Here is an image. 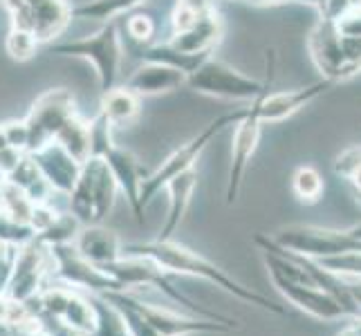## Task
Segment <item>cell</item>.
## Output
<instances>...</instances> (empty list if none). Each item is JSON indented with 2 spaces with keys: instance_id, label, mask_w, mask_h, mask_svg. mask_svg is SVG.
Wrapping results in <instances>:
<instances>
[{
  "instance_id": "obj_1",
  "label": "cell",
  "mask_w": 361,
  "mask_h": 336,
  "mask_svg": "<svg viewBox=\"0 0 361 336\" xmlns=\"http://www.w3.org/2000/svg\"><path fill=\"white\" fill-rule=\"evenodd\" d=\"M121 256H140V258H148L166 273H178V276H193V278H202L216 287L225 290L227 294L240 298L245 303H252L265 312L279 314L283 316L285 309L281 305H276L267 298L265 294L254 292L252 287H245L243 282H238L233 276L218 267L216 263H211L209 258H204L202 254L193 251V249L178 244L173 240H148V242H123L121 244Z\"/></svg>"
},
{
  "instance_id": "obj_2",
  "label": "cell",
  "mask_w": 361,
  "mask_h": 336,
  "mask_svg": "<svg viewBox=\"0 0 361 336\" xmlns=\"http://www.w3.org/2000/svg\"><path fill=\"white\" fill-rule=\"evenodd\" d=\"M117 193L119 186L110 168L106 166V161L102 157H90L88 161H83L81 175L74 184V189L68 193L70 216L81 227H85V224H102L113 211Z\"/></svg>"
},
{
  "instance_id": "obj_3",
  "label": "cell",
  "mask_w": 361,
  "mask_h": 336,
  "mask_svg": "<svg viewBox=\"0 0 361 336\" xmlns=\"http://www.w3.org/2000/svg\"><path fill=\"white\" fill-rule=\"evenodd\" d=\"M110 130H113V126H110L102 115H97L92 119V123H90V142H92L90 157H102L106 161V166L110 168V173H113L119 191L126 195L137 222L142 224L144 209L140 202V189H142V182L148 173L133 153L123 151V148H119L113 142V132Z\"/></svg>"
},
{
  "instance_id": "obj_4",
  "label": "cell",
  "mask_w": 361,
  "mask_h": 336,
  "mask_svg": "<svg viewBox=\"0 0 361 336\" xmlns=\"http://www.w3.org/2000/svg\"><path fill=\"white\" fill-rule=\"evenodd\" d=\"M245 110L247 108H240V110H233V112H227V115H220L218 119H214L209 123L204 130H200L191 142H186L184 146H180L176 153H171L164 161H161V166L153 173H148L142 182V189H140V202H142V209L146 211V206L153 202V197L161 191L166 189V184L178 178L180 173L189 170V168H195V161L200 159V155L204 153V148L216 139V137L229 128V126H235L243 117H245Z\"/></svg>"
},
{
  "instance_id": "obj_5",
  "label": "cell",
  "mask_w": 361,
  "mask_h": 336,
  "mask_svg": "<svg viewBox=\"0 0 361 336\" xmlns=\"http://www.w3.org/2000/svg\"><path fill=\"white\" fill-rule=\"evenodd\" d=\"M52 54L72 56V58H81L92 63L97 72L99 90H102V94L108 92L110 88L117 85L121 56H123L117 20H108L102 30L94 32L92 36H85V39L63 41V43L52 45Z\"/></svg>"
},
{
  "instance_id": "obj_6",
  "label": "cell",
  "mask_w": 361,
  "mask_h": 336,
  "mask_svg": "<svg viewBox=\"0 0 361 336\" xmlns=\"http://www.w3.org/2000/svg\"><path fill=\"white\" fill-rule=\"evenodd\" d=\"M52 271V251H49L47 244L34 238L14 251V260H11V267L3 287H0V294L23 303H32L47 287V278Z\"/></svg>"
},
{
  "instance_id": "obj_7",
  "label": "cell",
  "mask_w": 361,
  "mask_h": 336,
  "mask_svg": "<svg viewBox=\"0 0 361 336\" xmlns=\"http://www.w3.org/2000/svg\"><path fill=\"white\" fill-rule=\"evenodd\" d=\"M184 85H189V88L197 94L227 99V101H249L252 104L254 99L265 90L267 77H265V81L252 79V77H247V74L238 72L235 68H231L229 63H225V61L209 56L200 68L186 77Z\"/></svg>"
},
{
  "instance_id": "obj_8",
  "label": "cell",
  "mask_w": 361,
  "mask_h": 336,
  "mask_svg": "<svg viewBox=\"0 0 361 336\" xmlns=\"http://www.w3.org/2000/svg\"><path fill=\"white\" fill-rule=\"evenodd\" d=\"M102 298H110V301H117L121 305H126L135 309L142 318L148 321L159 336H193V334H225L235 328L227 325V323H220L214 318H204V316H193L189 312H173L166 307H155L148 305L140 298L130 296L128 292H106V294H97Z\"/></svg>"
},
{
  "instance_id": "obj_9",
  "label": "cell",
  "mask_w": 361,
  "mask_h": 336,
  "mask_svg": "<svg viewBox=\"0 0 361 336\" xmlns=\"http://www.w3.org/2000/svg\"><path fill=\"white\" fill-rule=\"evenodd\" d=\"M274 244L290 254H298L312 260L339 256L348 251H361V240L353 238L348 231L326 229V227H310V224H292L283 227L274 235H269Z\"/></svg>"
},
{
  "instance_id": "obj_10",
  "label": "cell",
  "mask_w": 361,
  "mask_h": 336,
  "mask_svg": "<svg viewBox=\"0 0 361 336\" xmlns=\"http://www.w3.org/2000/svg\"><path fill=\"white\" fill-rule=\"evenodd\" d=\"M32 305L43 318H49L77 334L90 336L94 330V307L90 296L68 285H47V287L34 298Z\"/></svg>"
},
{
  "instance_id": "obj_11",
  "label": "cell",
  "mask_w": 361,
  "mask_h": 336,
  "mask_svg": "<svg viewBox=\"0 0 361 336\" xmlns=\"http://www.w3.org/2000/svg\"><path fill=\"white\" fill-rule=\"evenodd\" d=\"M11 18V27L32 32L39 43H49L68 27L72 7L66 0H0Z\"/></svg>"
},
{
  "instance_id": "obj_12",
  "label": "cell",
  "mask_w": 361,
  "mask_h": 336,
  "mask_svg": "<svg viewBox=\"0 0 361 336\" xmlns=\"http://www.w3.org/2000/svg\"><path fill=\"white\" fill-rule=\"evenodd\" d=\"M265 63H267V85L265 90L258 94L256 104H258V117L263 123H274V121H283L292 115H296L298 110L305 108L307 104H312L314 99L321 94H326L332 88V81L321 79L312 85H305V88H296V90H285V92H271L274 85V72H276V49H267L265 52Z\"/></svg>"
},
{
  "instance_id": "obj_13",
  "label": "cell",
  "mask_w": 361,
  "mask_h": 336,
  "mask_svg": "<svg viewBox=\"0 0 361 336\" xmlns=\"http://www.w3.org/2000/svg\"><path fill=\"white\" fill-rule=\"evenodd\" d=\"M54 260V278L61 285H68L72 290H79L83 294H106V292H121L117 280L113 276L85 260L77 249L70 244H54L49 247Z\"/></svg>"
},
{
  "instance_id": "obj_14",
  "label": "cell",
  "mask_w": 361,
  "mask_h": 336,
  "mask_svg": "<svg viewBox=\"0 0 361 336\" xmlns=\"http://www.w3.org/2000/svg\"><path fill=\"white\" fill-rule=\"evenodd\" d=\"M77 115L74 110V97L66 88H52L43 92L34 101L30 115L25 117L30 128V151H39L41 146L54 142L56 132Z\"/></svg>"
},
{
  "instance_id": "obj_15",
  "label": "cell",
  "mask_w": 361,
  "mask_h": 336,
  "mask_svg": "<svg viewBox=\"0 0 361 336\" xmlns=\"http://www.w3.org/2000/svg\"><path fill=\"white\" fill-rule=\"evenodd\" d=\"M258 99V97H256ZM256 99L247 106L245 117L235 123V132H233V146H231V166H229V178H227V204H235L243 189V180L249 161H252L258 142H260V132H263L265 123L258 117V104Z\"/></svg>"
},
{
  "instance_id": "obj_16",
  "label": "cell",
  "mask_w": 361,
  "mask_h": 336,
  "mask_svg": "<svg viewBox=\"0 0 361 336\" xmlns=\"http://www.w3.org/2000/svg\"><path fill=\"white\" fill-rule=\"evenodd\" d=\"M307 52L310 58L314 61L317 70L323 74V79L332 83L345 81V61L341 49V32L337 23L319 16L317 25L307 34Z\"/></svg>"
},
{
  "instance_id": "obj_17",
  "label": "cell",
  "mask_w": 361,
  "mask_h": 336,
  "mask_svg": "<svg viewBox=\"0 0 361 336\" xmlns=\"http://www.w3.org/2000/svg\"><path fill=\"white\" fill-rule=\"evenodd\" d=\"M30 155L34 159V164L39 166L41 175L52 186L54 193L68 195L74 189V184H77L81 175L83 164L74 159L63 146H59L56 142H49Z\"/></svg>"
},
{
  "instance_id": "obj_18",
  "label": "cell",
  "mask_w": 361,
  "mask_h": 336,
  "mask_svg": "<svg viewBox=\"0 0 361 336\" xmlns=\"http://www.w3.org/2000/svg\"><path fill=\"white\" fill-rule=\"evenodd\" d=\"M269 278L285 301H290L292 305L303 309V312H307L310 316L321 318V321H337V318L348 316L345 309L334 301L330 294L314 287V285L292 282V280H285L281 276H269Z\"/></svg>"
},
{
  "instance_id": "obj_19",
  "label": "cell",
  "mask_w": 361,
  "mask_h": 336,
  "mask_svg": "<svg viewBox=\"0 0 361 336\" xmlns=\"http://www.w3.org/2000/svg\"><path fill=\"white\" fill-rule=\"evenodd\" d=\"M121 244L123 242L119 240V235L102 224H85L79 229L77 238L72 240V247L97 267H104L121 258Z\"/></svg>"
},
{
  "instance_id": "obj_20",
  "label": "cell",
  "mask_w": 361,
  "mask_h": 336,
  "mask_svg": "<svg viewBox=\"0 0 361 336\" xmlns=\"http://www.w3.org/2000/svg\"><path fill=\"white\" fill-rule=\"evenodd\" d=\"M184 83H186V74L180 72L178 68L144 61L128 77L126 88H130L137 97H157L178 90Z\"/></svg>"
},
{
  "instance_id": "obj_21",
  "label": "cell",
  "mask_w": 361,
  "mask_h": 336,
  "mask_svg": "<svg viewBox=\"0 0 361 336\" xmlns=\"http://www.w3.org/2000/svg\"><path fill=\"white\" fill-rule=\"evenodd\" d=\"M197 189V170L189 168L180 173L178 178H173L166 184V191H169V216L166 222L161 224L157 240H173V235L178 233L180 224L186 216V211L191 206L193 200V193Z\"/></svg>"
},
{
  "instance_id": "obj_22",
  "label": "cell",
  "mask_w": 361,
  "mask_h": 336,
  "mask_svg": "<svg viewBox=\"0 0 361 336\" xmlns=\"http://www.w3.org/2000/svg\"><path fill=\"white\" fill-rule=\"evenodd\" d=\"M222 36V20L218 16V11H209L207 16H202L193 27L184 32H173L169 45L180 49L184 54H214L216 45L220 43Z\"/></svg>"
},
{
  "instance_id": "obj_23",
  "label": "cell",
  "mask_w": 361,
  "mask_h": 336,
  "mask_svg": "<svg viewBox=\"0 0 361 336\" xmlns=\"http://www.w3.org/2000/svg\"><path fill=\"white\" fill-rule=\"evenodd\" d=\"M140 104L142 97H137L126 85H115L108 92L102 94V115L110 126H126V123L135 121L140 115Z\"/></svg>"
},
{
  "instance_id": "obj_24",
  "label": "cell",
  "mask_w": 361,
  "mask_h": 336,
  "mask_svg": "<svg viewBox=\"0 0 361 336\" xmlns=\"http://www.w3.org/2000/svg\"><path fill=\"white\" fill-rule=\"evenodd\" d=\"M7 178L16 186H20V189L25 191V195H27L34 204H49V200H52V195H54L52 186H49L47 180L41 175V170L34 164L30 153L23 155L18 166L11 170Z\"/></svg>"
},
{
  "instance_id": "obj_25",
  "label": "cell",
  "mask_w": 361,
  "mask_h": 336,
  "mask_svg": "<svg viewBox=\"0 0 361 336\" xmlns=\"http://www.w3.org/2000/svg\"><path fill=\"white\" fill-rule=\"evenodd\" d=\"M59 146H63L66 151L77 159V161H88L92 153V142H90V123L81 121L74 115L63 128H61L54 137Z\"/></svg>"
},
{
  "instance_id": "obj_26",
  "label": "cell",
  "mask_w": 361,
  "mask_h": 336,
  "mask_svg": "<svg viewBox=\"0 0 361 336\" xmlns=\"http://www.w3.org/2000/svg\"><path fill=\"white\" fill-rule=\"evenodd\" d=\"M34 202L9 178H0V216L30 224Z\"/></svg>"
},
{
  "instance_id": "obj_27",
  "label": "cell",
  "mask_w": 361,
  "mask_h": 336,
  "mask_svg": "<svg viewBox=\"0 0 361 336\" xmlns=\"http://www.w3.org/2000/svg\"><path fill=\"white\" fill-rule=\"evenodd\" d=\"M88 296L94 307V330L90 336H130L126 321H123L121 312L115 305H110L97 294H88Z\"/></svg>"
},
{
  "instance_id": "obj_28",
  "label": "cell",
  "mask_w": 361,
  "mask_h": 336,
  "mask_svg": "<svg viewBox=\"0 0 361 336\" xmlns=\"http://www.w3.org/2000/svg\"><path fill=\"white\" fill-rule=\"evenodd\" d=\"M144 0H88V3L72 7V18H88V20H115L117 16L126 14L133 7L142 5Z\"/></svg>"
},
{
  "instance_id": "obj_29",
  "label": "cell",
  "mask_w": 361,
  "mask_h": 336,
  "mask_svg": "<svg viewBox=\"0 0 361 336\" xmlns=\"http://www.w3.org/2000/svg\"><path fill=\"white\" fill-rule=\"evenodd\" d=\"M214 9L216 7L211 0H178L176 9H173V14H171L173 32H184V30L193 27L197 20Z\"/></svg>"
},
{
  "instance_id": "obj_30",
  "label": "cell",
  "mask_w": 361,
  "mask_h": 336,
  "mask_svg": "<svg viewBox=\"0 0 361 336\" xmlns=\"http://www.w3.org/2000/svg\"><path fill=\"white\" fill-rule=\"evenodd\" d=\"M292 191L301 202L312 204L317 202L323 193V180L321 173L312 166H301L294 170L292 175Z\"/></svg>"
},
{
  "instance_id": "obj_31",
  "label": "cell",
  "mask_w": 361,
  "mask_h": 336,
  "mask_svg": "<svg viewBox=\"0 0 361 336\" xmlns=\"http://www.w3.org/2000/svg\"><path fill=\"white\" fill-rule=\"evenodd\" d=\"M81 229V224L74 220L70 213H61L52 227H47L43 233L36 235V240H41L43 244L47 247H54V244H70L74 238H77V233Z\"/></svg>"
},
{
  "instance_id": "obj_32",
  "label": "cell",
  "mask_w": 361,
  "mask_h": 336,
  "mask_svg": "<svg viewBox=\"0 0 361 336\" xmlns=\"http://www.w3.org/2000/svg\"><path fill=\"white\" fill-rule=\"evenodd\" d=\"M36 47H39V41L32 32H25V30H16L11 27L7 39H5V49L11 61H18V63H25L36 54Z\"/></svg>"
},
{
  "instance_id": "obj_33",
  "label": "cell",
  "mask_w": 361,
  "mask_h": 336,
  "mask_svg": "<svg viewBox=\"0 0 361 336\" xmlns=\"http://www.w3.org/2000/svg\"><path fill=\"white\" fill-rule=\"evenodd\" d=\"M317 263L323 269H328L330 273H337V276L361 278V251H348V254H339V256L321 258Z\"/></svg>"
},
{
  "instance_id": "obj_34",
  "label": "cell",
  "mask_w": 361,
  "mask_h": 336,
  "mask_svg": "<svg viewBox=\"0 0 361 336\" xmlns=\"http://www.w3.org/2000/svg\"><path fill=\"white\" fill-rule=\"evenodd\" d=\"M34 238H36V235H34L30 224L16 222V220H9L5 216H0V240H3L5 244L18 249V247L27 244Z\"/></svg>"
},
{
  "instance_id": "obj_35",
  "label": "cell",
  "mask_w": 361,
  "mask_h": 336,
  "mask_svg": "<svg viewBox=\"0 0 361 336\" xmlns=\"http://www.w3.org/2000/svg\"><path fill=\"white\" fill-rule=\"evenodd\" d=\"M341 49H343V61H345L343 74L348 81L361 72V36L341 34Z\"/></svg>"
},
{
  "instance_id": "obj_36",
  "label": "cell",
  "mask_w": 361,
  "mask_h": 336,
  "mask_svg": "<svg viewBox=\"0 0 361 336\" xmlns=\"http://www.w3.org/2000/svg\"><path fill=\"white\" fill-rule=\"evenodd\" d=\"M126 32L135 43L148 45L153 39V34H155V23L151 16H146V14H135L126 20Z\"/></svg>"
},
{
  "instance_id": "obj_37",
  "label": "cell",
  "mask_w": 361,
  "mask_h": 336,
  "mask_svg": "<svg viewBox=\"0 0 361 336\" xmlns=\"http://www.w3.org/2000/svg\"><path fill=\"white\" fill-rule=\"evenodd\" d=\"M359 168H361V144L345 148L334 159V173L343 180H350Z\"/></svg>"
},
{
  "instance_id": "obj_38",
  "label": "cell",
  "mask_w": 361,
  "mask_h": 336,
  "mask_svg": "<svg viewBox=\"0 0 361 336\" xmlns=\"http://www.w3.org/2000/svg\"><path fill=\"white\" fill-rule=\"evenodd\" d=\"M104 301H108L110 305H115V307L119 309L121 316H123V321H126V328H128L130 336H159L151 325H148V321L142 318L140 314L135 312V309H130V307H126V305H121V303H117V301H110V298H104Z\"/></svg>"
},
{
  "instance_id": "obj_39",
  "label": "cell",
  "mask_w": 361,
  "mask_h": 336,
  "mask_svg": "<svg viewBox=\"0 0 361 336\" xmlns=\"http://www.w3.org/2000/svg\"><path fill=\"white\" fill-rule=\"evenodd\" d=\"M3 130L7 137V144L11 148H18V151L27 153L30 151V128H27V121L20 119V121H7L3 123Z\"/></svg>"
},
{
  "instance_id": "obj_40",
  "label": "cell",
  "mask_w": 361,
  "mask_h": 336,
  "mask_svg": "<svg viewBox=\"0 0 361 336\" xmlns=\"http://www.w3.org/2000/svg\"><path fill=\"white\" fill-rule=\"evenodd\" d=\"M59 216H61L59 211L52 209L49 204H34V211H32V216H30V227H32L34 235L43 233L47 227H52L54 220Z\"/></svg>"
},
{
  "instance_id": "obj_41",
  "label": "cell",
  "mask_w": 361,
  "mask_h": 336,
  "mask_svg": "<svg viewBox=\"0 0 361 336\" xmlns=\"http://www.w3.org/2000/svg\"><path fill=\"white\" fill-rule=\"evenodd\" d=\"M23 151L18 148H11V146H5L3 151H0V178H7L11 170L18 166V161L23 159Z\"/></svg>"
},
{
  "instance_id": "obj_42",
  "label": "cell",
  "mask_w": 361,
  "mask_h": 336,
  "mask_svg": "<svg viewBox=\"0 0 361 336\" xmlns=\"http://www.w3.org/2000/svg\"><path fill=\"white\" fill-rule=\"evenodd\" d=\"M339 32L348 36H361V9H353L350 14L343 16L339 23Z\"/></svg>"
},
{
  "instance_id": "obj_43",
  "label": "cell",
  "mask_w": 361,
  "mask_h": 336,
  "mask_svg": "<svg viewBox=\"0 0 361 336\" xmlns=\"http://www.w3.org/2000/svg\"><path fill=\"white\" fill-rule=\"evenodd\" d=\"M14 247L5 244L3 240H0V287H3V282L7 278L9 273V267H11V260H14Z\"/></svg>"
},
{
  "instance_id": "obj_44",
  "label": "cell",
  "mask_w": 361,
  "mask_h": 336,
  "mask_svg": "<svg viewBox=\"0 0 361 336\" xmlns=\"http://www.w3.org/2000/svg\"><path fill=\"white\" fill-rule=\"evenodd\" d=\"M348 285V292H350L353 296V301L359 309V314H361V278H355V276H341Z\"/></svg>"
},
{
  "instance_id": "obj_45",
  "label": "cell",
  "mask_w": 361,
  "mask_h": 336,
  "mask_svg": "<svg viewBox=\"0 0 361 336\" xmlns=\"http://www.w3.org/2000/svg\"><path fill=\"white\" fill-rule=\"evenodd\" d=\"M45 325V323H43ZM45 332V330H43ZM41 332V334H43ZM41 334H34V336H41ZM0 336H30V334H23V332H18V330H14V328H7V325H3V323H0Z\"/></svg>"
},
{
  "instance_id": "obj_46",
  "label": "cell",
  "mask_w": 361,
  "mask_h": 336,
  "mask_svg": "<svg viewBox=\"0 0 361 336\" xmlns=\"http://www.w3.org/2000/svg\"><path fill=\"white\" fill-rule=\"evenodd\" d=\"M348 182H350V184L355 186V191H357V193H361V168H359V170H357L355 175H353L350 180H348Z\"/></svg>"
},
{
  "instance_id": "obj_47",
  "label": "cell",
  "mask_w": 361,
  "mask_h": 336,
  "mask_svg": "<svg viewBox=\"0 0 361 336\" xmlns=\"http://www.w3.org/2000/svg\"><path fill=\"white\" fill-rule=\"evenodd\" d=\"M254 5H281V3H288V0H249Z\"/></svg>"
},
{
  "instance_id": "obj_48",
  "label": "cell",
  "mask_w": 361,
  "mask_h": 336,
  "mask_svg": "<svg viewBox=\"0 0 361 336\" xmlns=\"http://www.w3.org/2000/svg\"><path fill=\"white\" fill-rule=\"evenodd\" d=\"M348 233H350V235H353V238L361 240V222H359V224H355V227H353L350 231H348Z\"/></svg>"
},
{
  "instance_id": "obj_49",
  "label": "cell",
  "mask_w": 361,
  "mask_h": 336,
  "mask_svg": "<svg viewBox=\"0 0 361 336\" xmlns=\"http://www.w3.org/2000/svg\"><path fill=\"white\" fill-rule=\"evenodd\" d=\"M5 146H9V144H7V137H5V130H3V123H0V151H3Z\"/></svg>"
},
{
  "instance_id": "obj_50",
  "label": "cell",
  "mask_w": 361,
  "mask_h": 336,
  "mask_svg": "<svg viewBox=\"0 0 361 336\" xmlns=\"http://www.w3.org/2000/svg\"><path fill=\"white\" fill-rule=\"evenodd\" d=\"M339 336H359V334H357V330H355V328L350 325V328H345V330H343V332H341Z\"/></svg>"
},
{
  "instance_id": "obj_51",
  "label": "cell",
  "mask_w": 361,
  "mask_h": 336,
  "mask_svg": "<svg viewBox=\"0 0 361 336\" xmlns=\"http://www.w3.org/2000/svg\"><path fill=\"white\" fill-rule=\"evenodd\" d=\"M353 328L357 330V334L361 336V316L359 318H355V323H353Z\"/></svg>"
},
{
  "instance_id": "obj_52",
  "label": "cell",
  "mask_w": 361,
  "mask_h": 336,
  "mask_svg": "<svg viewBox=\"0 0 361 336\" xmlns=\"http://www.w3.org/2000/svg\"><path fill=\"white\" fill-rule=\"evenodd\" d=\"M348 3H350L353 9H361V0H348Z\"/></svg>"
},
{
  "instance_id": "obj_53",
  "label": "cell",
  "mask_w": 361,
  "mask_h": 336,
  "mask_svg": "<svg viewBox=\"0 0 361 336\" xmlns=\"http://www.w3.org/2000/svg\"><path fill=\"white\" fill-rule=\"evenodd\" d=\"M357 204L361 206V193H357Z\"/></svg>"
}]
</instances>
